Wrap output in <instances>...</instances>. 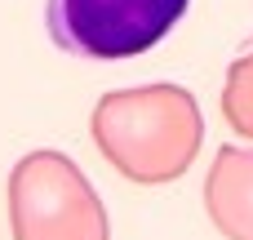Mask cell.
Wrapping results in <instances>:
<instances>
[{
	"label": "cell",
	"mask_w": 253,
	"mask_h": 240,
	"mask_svg": "<svg viewBox=\"0 0 253 240\" xmlns=\"http://www.w3.org/2000/svg\"><path fill=\"white\" fill-rule=\"evenodd\" d=\"M191 0H44L49 40L71 58L120 62L156 49Z\"/></svg>",
	"instance_id": "6da1fadb"
}]
</instances>
